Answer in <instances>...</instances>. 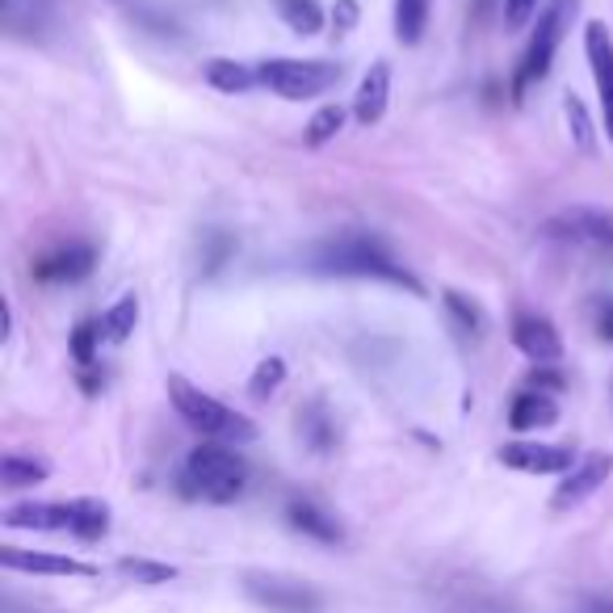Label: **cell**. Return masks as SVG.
Instances as JSON below:
<instances>
[{"label":"cell","instance_id":"cell-31","mask_svg":"<svg viewBox=\"0 0 613 613\" xmlns=\"http://www.w3.org/2000/svg\"><path fill=\"white\" fill-rule=\"evenodd\" d=\"M534 13H538V0H504V25L509 30H525Z\"/></svg>","mask_w":613,"mask_h":613},{"label":"cell","instance_id":"cell-24","mask_svg":"<svg viewBox=\"0 0 613 613\" xmlns=\"http://www.w3.org/2000/svg\"><path fill=\"white\" fill-rule=\"evenodd\" d=\"M564 119H567V135H571V143L589 156V152H597V131H592V119L589 110H584V101L571 93L564 101Z\"/></svg>","mask_w":613,"mask_h":613},{"label":"cell","instance_id":"cell-14","mask_svg":"<svg viewBox=\"0 0 613 613\" xmlns=\"http://www.w3.org/2000/svg\"><path fill=\"white\" fill-rule=\"evenodd\" d=\"M387 101H391V64H387V59H375L370 71L361 76V85H357L354 119L361 122V126H375V122H382V114H387Z\"/></svg>","mask_w":613,"mask_h":613},{"label":"cell","instance_id":"cell-10","mask_svg":"<svg viewBox=\"0 0 613 613\" xmlns=\"http://www.w3.org/2000/svg\"><path fill=\"white\" fill-rule=\"evenodd\" d=\"M0 567L25 571V576H76V580H93L97 567L71 555H51V550H22V546H0Z\"/></svg>","mask_w":613,"mask_h":613},{"label":"cell","instance_id":"cell-5","mask_svg":"<svg viewBox=\"0 0 613 613\" xmlns=\"http://www.w3.org/2000/svg\"><path fill=\"white\" fill-rule=\"evenodd\" d=\"M336 80H341V68L324 64V59H260L257 64L260 89L286 97V101H306V97L328 93Z\"/></svg>","mask_w":613,"mask_h":613},{"label":"cell","instance_id":"cell-13","mask_svg":"<svg viewBox=\"0 0 613 613\" xmlns=\"http://www.w3.org/2000/svg\"><path fill=\"white\" fill-rule=\"evenodd\" d=\"M97 265V253L89 244H64V248H55L47 257H38L34 265V278L38 282H80V278H89Z\"/></svg>","mask_w":613,"mask_h":613},{"label":"cell","instance_id":"cell-2","mask_svg":"<svg viewBox=\"0 0 613 613\" xmlns=\"http://www.w3.org/2000/svg\"><path fill=\"white\" fill-rule=\"evenodd\" d=\"M248 488V462L239 458L227 442H202L189 449L186 475H181V492L211 500V504H232Z\"/></svg>","mask_w":613,"mask_h":613},{"label":"cell","instance_id":"cell-6","mask_svg":"<svg viewBox=\"0 0 613 613\" xmlns=\"http://www.w3.org/2000/svg\"><path fill=\"white\" fill-rule=\"evenodd\" d=\"M244 592L265 605L269 613H320L324 610V597L311 589V584H299V580H282V576H244Z\"/></svg>","mask_w":613,"mask_h":613},{"label":"cell","instance_id":"cell-19","mask_svg":"<svg viewBox=\"0 0 613 613\" xmlns=\"http://www.w3.org/2000/svg\"><path fill=\"white\" fill-rule=\"evenodd\" d=\"M207 85L219 93H248L257 85V68L236 64V59H211L207 64Z\"/></svg>","mask_w":613,"mask_h":613},{"label":"cell","instance_id":"cell-16","mask_svg":"<svg viewBox=\"0 0 613 613\" xmlns=\"http://www.w3.org/2000/svg\"><path fill=\"white\" fill-rule=\"evenodd\" d=\"M286 521H290L299 534H306V538H315V543H324V546H336L345 538L336 517H328V513H324L320 504H311V500H290V504H286Z\"/></svg>","mask_w":613,"mask_h":613},{"label":"cell","instance_id":"cell-33","mask_svg":"<svg viewBox=\"0 0 613 613\" xmlns=\"http://www.w3.org/2000/svg\"><path fill=\"white\" fill-rule=\"evenodd\" d=\"M597 336H601V341H613V299H601V303H597Z\"/></svg>","mask_w":613,"mask_h":613},{"label":"cell","instance_id":"cell-30","mask_svg":"<svg viewBox=\"0 0 613 613\" xmlns=\"http://www.w3.org/2000/svg\"><path fill=\"white\" fill-rule=\"evenodd\" d=\"M105 332H101V324H93V320H85L80 328L71 332V357L80 361V370H93L97 366V341H101Z\"/></svg>","mask_w":613,"mask_h":613},{"label":"cell","instance_id":"cell-22","mask_svg":"<svg viewBox=\"0 0 613 613\" xmlns=\"http://www.w3.org/2000/svg\"><path fill=\"white\" fill-rule=\"evenodd\" d=\"M274 9L294 34H320L324 25V9L315 0H274Z\"/></svg>","mask_w":613,"mask_h":613},{"label":"cell","instance_id":"cell-9","mask_svg":"<svg viewBox=\"0 0 613 613\" xmlns=\"http://www.w3.org/2000/svg\"><path fill=\"white\" fill-rule=\"evenodd\" d=\"M500 462L521 475H567L576 467V454L550 442H509L500 446Z\"/></svg>","mask_w":613,"mask_h":613},{"label":"cell","instance_id":"cell-32","mask_svg":"<svg viewBox=\"0 0 613 613\" xmlns=\"http://www.w3.org/2000/svg\"><path fill=\"white\" fill-rule=\"evenodd\" d=\"M361 18V9H357V0H336L332 4V25H336V34H349Z\"/></svg>","mask_w":613,"mask_h":613},{"label":"cell","instance_id":"cell-4","mask_svg":"<svg viewBox=\"0 0 613 613\" xmlns=\"http://www.w3.org/2000/svg\"><path fill=\"white\" fill-rule=\"evenodd\" d=\"M576 4H580V0H550L543 13H538L534 38H530V47H525V55H521V64H517V76H513V101H521L525 89L538 85L546 71H550L555 51L564 43L571 18H576Z\"/></svg>","mask_w":613,"mask_h":613},{"label":"cell","instance_id":"cell-29","mask_svg":"<svg viewBox=\"0 0 613 613\" xmlns=\"http://www.w3.org/2000/svg\"><path fill=\"white\" fill-rule=\"evenodd\" d=\"M282 382H286V361L282 357H265L257 366V375L248 378V395H253V400H269Z\"/></svg>","mask_w":613,"mask_h":613},{"label":"cell","instance_id":"cell-18","mask_svg":"<svg viewBox=\"0 0 613 613\" xmlns=\"http://www.w3.org/2000/svg\"><path fill=\"white\" fill-rule=\"evenodd\" d=\"M559 421V403L550 400L546 391H521L513 408H509V425L517 433H530V428H546Z\"/></svg>","mask_w":613,"mask_h":613},{"label":"cell","instance_id":"cell-23","mask_svg":"<svg viewBox=\"0 0 613 613\" xmlns=\"http://www.w3.org/2000/svg\"><path fill=\"white\" fill-rule=\"evenodd\" d=\"M428 22V0H395V38L403 47H416Z\"/></svg>","mask_w":613,"mask_h":613},{"label":"cell","instance_id":"cell-17","mask_svg":"<svg viewBox=\"0 0 613 613\" xmlns=\"http://www.w3.org/2000/svg\"><path fill=\"white\" fill-rule=\"evenodd\" d=\"M71 509V525L68 534L80 538V543H101L110 534V504L97 500V495H80V500H68Z\"/></svg>","mask_w":613,"mask_h":613},{"label":"cell","instance_id":"cell-26","mask_svg":"<svg viewBox=\"0 0 613 613\" xmlns=\"http://www.w3.org/2000/svg\"><path fill=\"white\" fill-rule=\"evenodd\" d=\"M341 126H345V110L341 105H320L315 114H311V122H306V147H324V143H332L336 135H341Z\"/></svg>","mask_w":613,"mask_h":613},{"label":"cell","instance_id":"cell-34","mask_svg":"<svg viewBox=\"0 0 613 613\" xmlns=\"http://www.w3.org/2000/svg\"><path fill=\"white\" fill-rule=\"evenodd\" d=\"M207 239H211V257H207V269H219V265L227 260V253H232V239L219 236V232H214V236H207Z\"/></svg>","mask_w":613,"mask_h":613},{"label":"cell","instance_id":"cell-3","mask_svg":"<svg viewBox=\"0 0 613 613\" xmlns=\"http://www.w3.org/2000/svg\"><path fill=\"white\" fill-rule=\"evenodd\" d=\"M168 400L177 408V416L193 433H202L207 442H253L257 437V425L244 412H232L227 403H219L214 395H207L202 387H193L181 375L168 378Z\"/></svg>","mask_w":613,"mask_h":613},{"label":"cell","instance_id":"cell-7","mask_svg":"<svg viewBox=\"0 0 613 613\" xmlns=\"http://www.w3.org/2000/svg\"><path fill=\"white\" fill-rule=\"evenodd\" d=\"M546 236L613 253V211H601V207H567V211H559L546 223Z\"/></svg>","mask_w":613,"mask_h":613},{"label":"cell","instance_id":"cell-28","mask_svg":"<svg viewBox=\"0 0 613 613\" xmlns=\"http://www.w3.org/2000/svg\"><path fill=\"white\" fill-rule=\"evenodd\" d=\"M299 428H303V437L315 449H332V442H336V425L328 421L324 403H311L303 416H299Z\"/></svg>","mask_w":613,"mask_h":613},{"label":"cell","instance_id":"cell-21","mask_svg":"<svg viewBox=\"0 0 613 613\" xmlns=\"http://www.w3.org/2000/svg\"><path fill=\"white\" fill-rule=\"evenodd\" d=\"M135 324H140V299H135V294H122L119 303L101 315V332H105L110 345H126Z\"/></svg>","mask_w":613,"mask_h":613},{"label":"cell","instance_id":"cell-8","mask_svg":"<svg viewBox=\"0 0 613 613\" xmlns=\"http://www.w3.org/2000/svg\"><path fill=\"white\" fill-rule=\"evenodd\" d=\"M613 475V454H605V449H592V454H584L571 471L564 475V483L555 488V495H550V509L555 513H567V509H576L580 500H589L605 479Z\"/></svg>","mask_w":613,"mask_h":613},{"label":"cell","instance_id":"cell-1","mask_svg":"<svg viewBox=\"0 0 613 613\" xmlns=\"http://www.w3.org/2000/svg\"><path fill=\"white\" fill-rule=\"evenodd\" d=\"M306 269H315V274H336V278H378V282L403 286V290L421 294V282H416L378 239L361 236V232H349V236L315 244V248L306 253Z\"/></svg>","mask_w":613,"mask_h":613},{"label":"cell","instance_id":"cell-20","mask_svg":"<svg viewBox=\"0 0 613 613\" xmlns=\"http://www.w3.org/2000/svg\"><path fill=\"white\" fill-rule=\"evenodd\" d=\"M47 475H51V467L43 458H22V454H4V458H0V483H4L9 492L34 488V483H43Z\"/></svg>","mask_w":613,"mask_h":613},{"label":"cell","instance_id":"cell-25","mask_svg":"<svg viewBox=\"0 0 613 613\" xmlns=\"http://www.w3.org/2000/svg\"><path fill=\"white\" fill-rule=\"evenodd\" d=\"M119 571L135 584H168V580H177L172 564H156V559H140V555H122Z\"/></svg>","mask_w":613,"mask_h":613},{"label":"cell","instance_id":"cell-12","mask_svg":"<svg viewBox=\"0 0 613 613\" xmlns=\"http://www.w3.org/2000/svg\"><path fill=\"white\" fill-rule=\"evenodd\" d=\"M513 345L538 366H550L564 357V336L555 332V324L546 315H530V311L513 320Z\"/></svg>","mask_w":613,"mask_h":613},{"label":"cell","instance_id":"cell-11","mask_svg":"<svg viewBox=\"0 0 613 613\" xmlns=\"http://www.w3.org/2000/svg\"><path fill=\"white\" fill-rule=\"evenodd\" d=\"M584 55H589L592 80H597V93L605 105V135L613 143V38L605 22L584 25Z\"/></svg>","mask_w":613,"mask_h":613},{"label":"cell","instance_id":"cell-15","mask_svg":"<svg viewBox=\"0 0 613 613\" xmlns=\"http://www.w3.org/2000/svg\"><path fill=\"white\" fill-rule=\"evenodd\" d=\"M0 521L9 530H68L71 525V509L68 504H43V500H25V504H13L4 509Z\"/></svg>","mask_w":613,"mask_h":613},{"label":"cell","instance_id":"cell-27","mask_svg":"<svg viewBox=\"0 0 613 613\" xmlns=\"http://www.w3.org/2000/svg\"><path fill=\"white\" fill-rule=\"evenodd\" d=\"M446 299V311L458 320V328L467 332V336H483V328H488V315L479 311V303L475 299H467V294H458V290H446L442 294Z\"/></svg>","mask_w":613,"mask_h":613}]
</instances>
